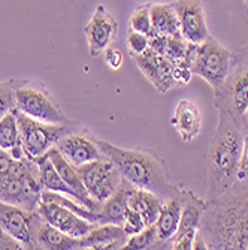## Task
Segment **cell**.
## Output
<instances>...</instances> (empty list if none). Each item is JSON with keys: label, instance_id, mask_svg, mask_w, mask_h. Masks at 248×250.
Instances as JSON below:
<instances>
[{"label": "cell", "instance_id": "6da1fadb", "mask_svg": "<svg viewBox=\"0 0 248 250\" xmlns=\"http://www.w3.org/2000/svg\"><path fill=\"white\" fill-rule=\"evenodd\" d=\"M199 232L208 249H248V185H235L226 195L208 199Z\"/></svg>", "mask_w": 248, "mask_h": 250}, {"label": "cell", "instance_id": "7a4b0ae2", "mask_svg": "<svg viewBox=\"0 0 248 250\" xmlns=\"http://www.w3.org/2000/svg\"><path fill=\"white\" fill-rule=\"evenodd\" d=\"M242 148V127L228 114L218 112V126L207 148L208 199L226 195L235 186Z\"/></svg>", "mask_w": 248, "mask_h": 250}, {"label": "cell", "instance_id": "3957f363", "mask_svg": "<svg viewBox=\"0 0 248 250\" xmlns=\"http://www.w3.org/2000/svg\"><path fill=\"white\" fill-rule=\"evenodd\" d=\"M96 143L100 151L117 167L121 177L138 189L150 190L168 201L181 192V186L172 185L163 157L148 148L129 150L103 140Z\"/></svg>", "mask_w": 248, "mask_h": 250}, {"label": "cell", "instance_id": "277c9868", "mask_svg": "<svg viewBox=\"0 0 248 250\" xmlns=\"http://www.w3.org/2000/svg\"><path fill=\"white\" fill-rule=\"evenodd\" d=\"M214 102L218 112L232 117L244 130L248 109V47L230 53L228 77L220 88L214 90Z\"/></svg>", "mask_w": 248, "mask_h": 250}, {"label": "cell", "instance_id": "5b68a950", "mask_svg": "<svg viewBox=\"0 0 248 250\" xmlns=\"http://www.w3.org/2000/svg\"><path fill=\"white\" fill-rule=\"evenodd\" d=\"M39 165L27 156L15 159L11 171L0 178V201L33 211L42 193Z\"/></svg>", "mask_w": 248, "mask_h": 250}, {"label": "cell", "instance_id": "8992f818", "mask_svg": "<svg viewBox=\"0 0 248 250\" xmlns=\"http://www.w3.org/2000/svg\"><path fill=\"white\" fill-rule=\"evenodd\" d=\"M15 108L43 123H69L48 87L36 80H11Z\"/></svg>", "mask_w": 248, "mask_h": 250}, {"label": "cell", "instance_id": "52a82bcc", "mask_svg": "<svg viewBox=\"0 0 248 250\" xmlns=\"http://www.w3.org/2000/svg\"><path fill=\"white\" fill-rule=\"evenodd\" d=\"M12 112L15 114L18 123L19 144L22 150H24L26 156L32 159V161H36V159L42 157L43 154H47L53 147H56V144L63 136L75 130L84 129V126L72 120L69 123L54 125L35 120L26 114H22L17 108H14Z\"/></svg>", "mask_w": 248, "mask_h": 250}, {"label": "cell", "instance_id": "ba28073f", "mask_svg": "<svg viewBox=\"0 0 248 250\" xmlns=\"http://www.w3.org/2000/svg\"><path fill=\"white\" fill-rule=\"evenodd\" d=\"M230 66V51L211 35L197 45L196 57L190 66L193 75L204 78L214 90L224 83Z\"/></svg>", "mask_w": 248, "mask_h": 250}, {"label": "cell", "instance_id": "9c48e42d", "mask_svg": "<svg viewBox=\"0 0 248 250\" xmlns=\"http://www.w3.org/2000/svg\"><path fill=\"white\" fill-rule=\"evenodd\" d=\"M76 172L88 195L100 204L114 195L123 181L120 171L108 157L76 167Z\"/></svg>", "mask_w": 248, "mask_h": 250}, {"label": "cell", "instance_id": "30bf717a", "mask_svg": "<svg viewBox=\"0 0 248 250\" xmlns=\"http://www.w3.org/2000/svg\"><path fill=\"white\" fill-rule=\"evenodd\" d=\"M183 211H181V220L178 225V231L173 235L171 241V249L173 250H191L193 249V238L196 231L199 229V225L202 220L208 199H202L191 190L183 186Z\"/></svg>", "mask_w": 248, "mask_h": 250}, {"label": "cell", "instance_id": "8fae6325", "mask_svg": "<svg viewBox=\"0 0 248 250\" xmlns=\"http://www.w3.org/2000/svg\"><path fill=\"white\" fill-rule=\"evenodd\" d=\"M132 59L159 93L166 95L169 90L178 87L175 81V64L163 56L157 54L150 47L142 54H138Z\"/></svg>", "mask_w": 248, "mask_h": 250}, {"label": "cell", "instance_id": "7c38bea8", "mask_svg": "<svg viewBox=\"0 0 248 250\" xmlns=\"http://www.w3.org/2000/svg\"><path fill=\"white\" fill-rule=\"evenodd\" d=\"M56 148L64 156L66 161L72 164L75 168L106 157L100 151L96 143V138H93V136L88 133L87 127L63 136L56 144Z\"/></svg>", "mask_w": 248, "mask_h": 250}, {"label": "cell", "instance_id": "4fadbf2b", "mask_svg": "<svg viewBox=\"0 0 248 250\" xmlns=\"http://www.w3.org/2000/svg\"><path fill=\"white\" fill-rule=\"evenodd\" d=\"M35 211H38V214L43 220H47L50 225H53L54 228L60 229L61 232L71 235V237H75V238H81V237L87 235L95 226H97L96 223H92V222L79 217L78 214H75L71 210H67L66 207L60 206L57 202L40 201L38 204V207L35 208Z\"/></svg>", "mask_w": 248, "mask_h": 250}, {"label": "cell", "instance_id": "5bb4252c", "mask_svg": "<svg viewBox=\"0 0 248 250\" xmlns=\"http://www.w3.org/2000/svg\"><path fill=\"white\" fill-rule=\"evenodd\" d=\"M88 39V50L92 57L100 56L109 45L115 41L118 32V22L103 5H97L92 20L84 27Z\"/></svg>", "mask_w": 248, "mask_h": 250}, {"label": "cell", "instance_id": "9a60e30c", "mask_svg": "<svg viewBox=\"0 0 248 250\" xmlns=\"http://www.w3.org/2000/svg\"><path fill=\"white\" fill-rule=\"evenodd\" d=\"M172 5L179 20V29L187 42L202 43L210 36L200 0H176Z\"/></svg>", "mask_w": 248, "mask_h": 250}, {"label": "cell", "instance_id": "2e32d148", "mask_svg": "<svg viewBox=\"0 0 248 250\" xmlns=\"http://www.w3.org/2000/svg\"><path fill=\"white\" fill-rule=\"evenodd\" d=\"M30 234L35 249L47 250H75L81 249L79 238L71 237L60 229L54 228L47 220H43L38 211L33 210L30 222Z\"/></svg>", "mask_w": 248, "mask_h": 250}, {"label": "cell", "instance_id": "e0dca14e", "mask_svg": "<svg viewBox=\"0 0 248 250\" xmlns=\"http://www.w3.org/2000/svg\"><path fill=\"white\" fill-rule=\"evenodd\" d=\"M32 213L14 204L0 201V226L14 238H17L24 249H35L30 234Z\"/></svg>", "mask_w": 248, "mask_h": 250}, {"label": "cell", "instance_id": "ac0fdd59", "mask_svg": "<svg viewBox=\"0 0 248 250\" xmlns=\"http://www.w3.org/2000/svg\"><path fill=\"white\" fill-rule=\"evenodd\" d=\"M183 204H184V196H183V186H181V192L176 196L165 201L159 219L155 222L157 235H159V247L157 249H171V241L176 234L179 220H181Z\"/></svg>", "mask_w": 248, "mask_h": 250}, {"label": "cell", "instance_id": "d6986e66", "mask_svg": "<svg viewBox=\"0 0 248 250\" xmlns=\"http://www.w3.org/2000/svg\"><path fill=\"white\" fill-rule=\"evenodd\" d=\"M171 125L184 143L193 141L202 130V112L199 106L189 99H181L173 109Z\"/></svg>", "mask_w": 248, "mask_h": 250}, {"label": "cell", "instance_id": "ffe728a7", "mask_svg": "<svg viewBox=\"0 0 248 250\" xmlns=\"http://www.w3.org/2000/svg\"><path fill=\"white\" fill-rule=\"evenodd\" d=\"M127 235L123 226L105 223L97 225L87 235L79 238L81 249H96V250H111V249H123L127 241Z\"/></svg>", "mask_w": 248, "mask_h": 250}, {"label": "cell", "instance_id": "44dd1931", "mask_svg": "<svg viewBox=\"0 0 248 250\" xmlns=\"http://www.w3.org/2000/svg\"><path fill=\"white\" fill-rule=\"evenodd\" d=\"M134 186H132L127 180L123 178L120 188L115 190V193L109 196L100 208V225L112 223L123 226L124 223V214L129 208V195Z\"/></svg>", "mask_w": 248, "mask_h": 250}, {"label": "cell", "instance_id": "7402d4cb", "mask_svg": "<svg viewBox=\"0 0 248 250\" xmlns=\"http://www.w3.org/2000/svg\"><path fill=\"white\" fill-rule=\"evenodd\" d=\"M163 204L165 201L159 195H155L145 189L133 188L129 195V207L136 213H139L145 226L154 225L157 222Z\"/></svg>", "mask_w": 248, "mask_h": 250}, {"label": "cell", "instance_id": "603a6c76", "mask_svg": "<svg viewBox=\"0 0 248 250\" xmlns=\"http://www.w3.org/2000/svg\"><path fill=\"white\" fill-rule=\"evenodd\" d=\"M151 35H183L179 29V20L172 3H154L150 8Z\"/></svg>", "mask_w": 248, "mask_h": 250}, {"label": "cell", "instance_id": "cb8c5ba5", "mask_svg": "<svg viewBox=\"0 0 248 250\" xmlns=\"http://www.w3.org/2000/svg\"><path fill=\"white\" fill-rule=\"evenodd\" d=\"M187 41L183 35H154L150 36V48L163 56L173 64H181L187 51Z\"/></svg>", "mask_w": 248, "mask_h": 250}, {"label": "cell", "instance_id": "d4e9b609", "mask_svg": "<svg viewBox=\"0 0 248 250\" xmlns=\"http://www.w3.org/2000/svg\"><path fill=\"white\" fill-rule=\"evenodd\" d=\"M35 162L39 165V169H40V183H42L43 189L53 190V192H58V193H64L67 196L74 198L75 201H78L79 204H82L79 195L64 183V180L60 177V174L54 168L53 162L50 161L48 154H43L42 157L36 159Z\"/></svg>", "mask_w": 248, "mask_h": 250}, {"label": "cell", "instance_id": "484cf974", "mask_svg": "<svg viewBox=\"0 0 248 250\" xmlns=\"http://www.w3.org/2000/svg\"><path fill=\"white\" fill-rule=\"evenodd\" d=\"M159 247V235H157L155 223L145 226V228L127 238L123 249H133V250H147V249H157Z\"/></svg>", "mask_w": 248, "mask_h": 250}, {"label": "cell", "instance_id": "4316f807", "mask_svg": "<svg viewBox=\"0 0 248 250\" xmlns=\"http://www.w3.org/2000/svg\"><path fill=\"white\" fill-rule=\"evenodd\" d=\"M18 143H19L18 123L15 114L11 111L3 119H0V148L11 150Z\"/></svg>", "mask_w": 248, "mask_h": 250}, {"label": "cell", "instance_id": "83f0119b", "mask_svg": "<svg viewBox=\"0 0 248 250\" xmlns=\"http://www.w3.org/2000/svg\"><path fill=\"white\" fill-rule=\"evenodd\" d=\"M150 8L151 3L147 5H141L134 9V12L130 17V30L139 32L144 35H151V17H150Z\"/></svg>", "mask_w": 248, "mask_h": 250}, {"label": "cell", "instance_id": "f1b7e54d", "mask_svg": "<svg viewBox=\"0 0 248 250\" xmlns=\"http://www.w3.org/2000/svg\"><path fill=\"white\" fill-rule=\"evenodd\" d=\"M150 47V36L134 32V30H129L127 33V48H129V54L132 57L142 54L147 48Z\"/></svg>", "mask_w": 248, "mask_h": 250}, {"label": "cell", "instance_id": "f546056e", "mask_svg": "<svg viewBox=\"0 0 248 250\" xmlns=\"http://www.w3.org/2000/svg\"><path fill=\"white\" fill-rule=\"evenodd\" d=\"M14 108H15V99H14L11 80L0 83V119H3Z\"/></svg>", "mask_w": 248, "mask_h": 250}, {"label": "cell", "instance_id": "4dcf8cb0", "mask_svg": "<svg viewBox=\"0 0 248 250\" xmlns=\"http://www.w3.org/2000/svg\"><path fill=\"white\" fill-rule=\"evenodd\" d=\"M145 228V223L142 220V217L139 216V213H136L134 210H132L130 207L126 210L124 214V223H123V229L126 232L127 237H132L134 234L141 232Z\"/></svg>", "mask_w": 248, "mask_h": 250}, {"label": "cell", "instance_id": "1f68e13d", "mask_svg": "<svg viewBox=\"0 0 248 250\" xmlns=\"http://www.w3.org/2000/svg\"><path fill=\"white\" fill-rule=\"evenodd\" d=\"M235 185H248V130L244 133V148Z\"/></svg>", "mask_w": 248, "mask_h": 250}, {"label": "cell", "instance_id": "d6a6232c", "mask_svg": "<svg viewBox=\"0 0 248 250\" xmlns=\"http://www.w3.org/2000/svg\"><path fill=\"white\" fill-rule=\"evenodd\" d=\"M103 53H105V62H106V64L111 67V69L117 71L123 66L124 57H123V53L118 48H114V47H111V45H109V47Z\"/></svg>", "mask_w": 248, "mask_h": 250}, {"label": "cell", "instance_id": "836d02e7", "mask_svg": "<svg viewBox=\"0 0 248 250\" xmlns=\"http://www.w3.org/2000/svg\"><path fill=\"white\" fill-rule=\"evenodd\" d=\"M19 249H24V247H22V244L17 238L9 235L2 226H0V250H19Z\"/></svg>", "mask_w": 248, "mask_h": 250}, {"label": "cell", "instance_id": "e575fe53", "mask_svg": "<svg viewBox=\"0 0 248 250\" xmlns=\"http://www.w3.org/2000/svg\"><path fill=\"white\" fill-rule=\"evenodd\" d=\"M207 249H208L207 241H205V238L202 237V234L197 229L196 234H194V238H193V250H207Z\"/></svg>", "mask_w": 248, "mask_h": 250}, {"label": "cell", "instance_id": "d590c367", "mask_svg": "<svg viewBox=\"0 0 248 250\" xmlns=\"http://www.w3.org/2000/svg\"><path fill=\"white\" fill-rule=\"evenodd\" d=\"M248 130V109L245 112V120H244V133Z\"/></svg>", "mask_w": 248, "mask_h": 250}, {"label": "cell", "instance_id": "8d00e7d4", "mask_svg": "<svg viewBox=\"0 0 248 250\" xmlns=\"http://www.w3.org/2000/svg\"><path fill=\"white\" fill-rule=\"evenodd\" d=\"M245 3H247V6H248V0H245Z\"/></svg>", "mask_w": 248, "mask_h": 250}]
</instances>
